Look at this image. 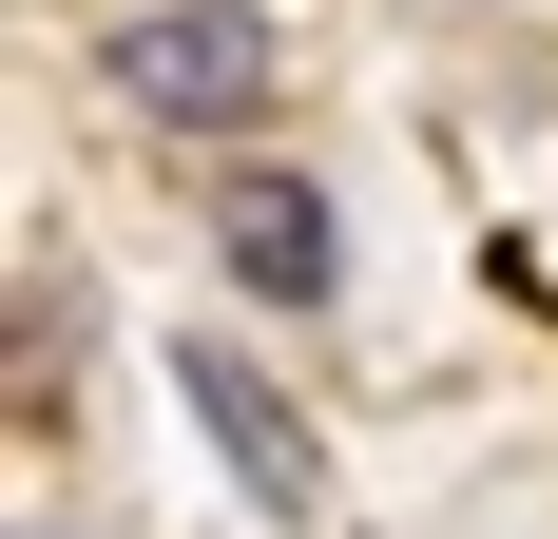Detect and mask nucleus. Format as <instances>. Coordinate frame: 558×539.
<instances>
[{
  "label": "nucleus",
  "mask_w": 558,
  "mask_h": 539,
  "mask_svg": "<svg viewBox=\"0 0 558 539\" xmlns=\"http://www.w3.org/2000/svg\"><path fill=\"white\" fill-rule=\"evenodd\" d=\"M20 539H77V520H20Z\"/></svg>",
  "instance_id": "nucleus-5"
},
{
  "label": "nucleus",
  "mask_w": 558,
  "mask_h": 539,
  "mask_svg": "<svg viewBox=\"0 0 558 539\" xmlns=\"http://www.w3.org/2000/svg\"><path fill=\"white\" fill-rule=\"evenodd\" d=\"M213 270L251 289V309H347V213H328V173H289V155H231L213 173Z\"/></svg>",
  "instance_id": "nucleus-2"
},
{
  "label": "nucleus",
  "mask_w": 558,
  "mask_h": 539,
  "mask_svg": "<svg viewBox=\"0 0 558 539\" xmlns=\"http://www.w3.org/2000/svg\"><path fill=\"white\" fill-rule=\"evenodd\" d=\"M77 327H97V270H77V251L39 231V251H20V367H58Z\"/></svg>",
  "instance_id": "nucleus-4"
},
{
  "label": "nucleus",
  "mask_w": 558,
  "mask_h": 539,
  "mask_svg": "<svg viewBox=\"0 0 558 539\" xmlns=\"http://www.w3.org/2000/svg\"><path fill=\"white\" fill-rule=\"evenodd\" d=\"M97 77L155 116V135H251L270 77H289V39H270V0H116Z\"/></svg>",
  "instance_id": "nucleus-1"
},
{
  "label": "nucleus",
  "mask_w": 558,
  "mask_h": 539,
  "mask_svg": "<svg viewBox=\"0 0 558 539\" xmlns=\"http://www.w3.org/2000/svg\"><path fill=\"white\" fill-rule=\"evenodd\" d=\"M173 385H193V424H213V463L231 482H251V520H328V443H308V405H289L270 367H251V347H231V327H193V347H173Z\"/></svg>",
  "instance_id": "nucleus-3"
}]
</instances>
